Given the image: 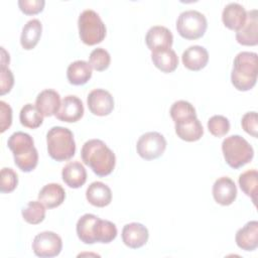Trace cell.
Listing matches in <instances>:
<instances>
[{"instance_id":"cell-23","label":"cell","mask_w":258,"mask_h":258,"mask_svg":"<svg viewBox=\"0 0 258 258\" xmlns=\"http://www.w3.org/2000/svg\"><path fill=\"white\" fill-rule=\"evenodd\" d=\"M66 199V191L58 183H47L38 192V201L47 209L60 206Z\"/></svg>"},{"instance_id":"cell-29","label":"cell","mask_w":258,"mask_h":258,"mask_svg":"<svg viewBox=\"0 0 258 258\" xmlns=\"http://www.w3.org/2000/svg\"><path fill=\"white\" fill-rule=\"evenodd\" d=\"M19 120L24 127L35 129L42 124L43 115L38 111L35 105L28 103L21 108L19 113Z\"/></svg>"},{"instance_id":"cell-6","label":"cell","mask_w":258,"mask_h":258,"mask_svg":"<svg viewBox=\"0 0 258 258\" xmlns=\"http://www.w3.org/2000/svg\"><path fill=\"white\" fill-rule=\"evenodd\" d=\"M79 35L87 45H95L103 41L106 36V26L100 15L92 10H84L78 19Z\"/></svg>"},{"instance_id":"cell-16","label":"cell","mask_w":258,"mask_h":258,"mask_svg":"<svg viewBox=\"0 0 258 258\" xmlns=\"http://www.w3.org/2000/svg\"><path fill=\"white\" fill-rule=\"evenodd\" d=\"M247 18V11L245 8L236 2H231L227 4L222 12V21L224 25L231 29L238 31L241 29Z\"/></svg>"},{"instance_id":"cell-26","label":"cell","mask_w":258,"mask_h":258,"mask_svg":"<svg viewBox=\"0 0 258 258\" xmlns=\"http://www.w3.org/2000/svg\"><path fill=\"white\" fill-rule=\"evenodd\" d=\"M151 59L153 64L163 73H172L178 66V57L171 48L152 51Z\"/></svg>"},{"instance_id":"cell-20","label":"cell","mask_w":258,"mask_h":258,"mask_svg":"<svg viewBox=\"0 0 258 258\" xmlns=\"http://www.w3.org/2000/svg\"><path fill=\"white\" fill-rule=\"evenodd\" d=\"M174 124H175L174 125L175 133L177 137H179L184 141H187V142L198 141L201 139V137L204 134L203 125L197 117L179 121Z\"/></svg>"},{"instance_id":"cell-37","label":"cell","mask_w":258,"mask_h":258,"mask_svg":"<svg viewBox=\"0 0 258 258\" xmlns=\"http://www.w3.org/2000/svg\"><path fill=\"white\" fill-rule=\"evenodd\" d=\"M44 0H19V9L26 15H33L41 12L44 8Z\"/></svg>"},{"instance_id":"cell-38","label":"cell","mask_w":258,"mask_h":258,"mask_svg":"<svg viewBox=\"0 0 258 258\" xmlns=\"http://www.w3.org/2000/svg\"><path fill=\"white\" fill-rule=\"evenodd\" d=\"M14 85V77L10 69L1 67L0 69V94L5 95L9 93Z\"/></svg>"},{"instance_id":"cell-25","label":"cell","mask_w":258,"mask_h":258,"mask_svg":"<svg viewBox=\"0 0 258 258\" xmlns=\"http://www.w3.org/2000/svg\"><path fill=\"white\" fill-rule=\"evenodd\" d=\"M42 32V24L38 19L28 20L21 31L20 35V44L26 49L30 50L36 46L38 43Z\"/></svg>"},{"instance_id":"cell-30","label":"cell","mask_w":258,"mask_h":258,"mask_svg":"<svg viewBox=\"0 0 258 258\" xmlns=\"http://www.w3.org/2000/svg\"><path fill=\"white\" fill-rule=\"evenodd\" d=\"M239 185L242 191L252 199L254 205L256 204L257 196V183H258V172L256 169H249L244 171L239 176Z\"/></svg>"},{"instance_id":"cell-27","label":"cell","mask_w":258,"mask_h":258,"mask_svg":"<svg viewBox=\"0 0 258 258\" xmlns=\"http://www.w3.org/2000/svg\"><path fill=\"white\" fill-rule=\"evenodd\" d=\"M99 217L93 214L83 215L77 222L76 231L79 239L85 244L96 243L94 237V227Z\"/></svg>"},{"instance_id":"cell-35","label":"cell","mask_w":258,"mask_h":258,"mask_svg":"<svg viewBox=\"0 0 258 258\" xmlns=\"http://www.w3.org/2000/svg\"><path fill=\"white\" fill-rule=\"evenodd\" d=\"M0 190L2 194L13 191L18 184L17 173L10 167H3L0 173Z\"/></svg>"},{"instance_id":"cell-5","label":"cell","mask_w":258,"mask_h":258,"mask_svg":"<svg viewBox=\"0 0 258 258\" xmlns=\"http://www.w3.org/2000/svg\"><path fill=\"white\" fill-rule=\"evenodd\" d=\"M222 151L227 164L234 169L249 163L254 156L253 147L240 135L226 137L222 142Z\"/></svg>"},{"instance_id":"cell-15","label":"cell","mask_w":258,"mask_h":258,"mask_svg":"<svg viewBox=\"0 0 258 258\" xmlns=\"http://www.w3.org/2000/svg\"><path fill=\"white\" fill-rule=\"evenodd\" d=\"M236 40L238 43L247 46H253L258 43V16L256 9L247 11L244 26L236 31Z\"/></svg>"},{"instance_id":"cell-22","label":"cell","mask_w":258,"mask_h":258,"mask_svg":"<svg viewBox=\"0 0 258 258\" xmlns=\"http://www.w3.org/2000/svg\"><path fill=\"white\" fill-rule=\"evenodd\" d=\"M87 201L98 208L108 206L112 201L111 188L102 181L92 182L86 190Z\"/></svg>"},{"instance_id":"cell-14","label":"cell","mask_w":258,"mask_h":258,"mask_svg":"<svg viewBox=\"0 0 258 258\" xmlns=\"http://www.w3.org/2000/svg\"><path fill=\"white\" fill-rule=\"evenodd\" d=\"M214 200L221 206H230L237 198V186L228 176L219 177L213 184Z\"/></svg>"},{"instance_id":"cell-39","label":"cell","mask_w":258,"mask_h":258,"mask_svg":"<svg viewBox=\"0 0 258 258\" xmlns=\"http://www.w3.org/2000/svg\"><path fill=\"white\" fill-rule=\"evenodd\" d=\"M12 124V109L4 101H0V132H5Z\"/></svg>"},{"instance_id":"cell-40","label":"cell","mask_w":258,"mask_h":258,"mask_svg":"<svg viewBox=\"0 0 258 258\" xmlns=\"http://www.w3.org/2000/svg\"><path fill=\"white\" fill-rule=\"evenodd\" d=\"M1 67H7L6 64L9 63L10 61V57H9V53L6 52V50L4 49V47H1Z\"/></svg>"},{"instance_id":"cell-2","label":"cell","mask_w":258,"mask_h":258,"mask_svg":"<svg viewBox=\"0 0 258 258\" xmlns=\"http://www.w3.org/2000/svg\"><path fill=\"white\" fill-rule=\"evenodd\" d=\"M7 145L12 151L15 164L21 171L30 172L36 167L38 152L29 134L22 131L14 132L8 138Z\"/></svg>"},{"instance_id":"cell-31","label":"cell","mask_w":258,"mask_h":258,"mask_svg":"<svg viewBox=\"0 0 258 258\" xmlns=\"http://www.w3.org/2000/svg\"><path fill=\"white\" fill-rule=\"evenodd\" d=\"M21 215L28 224L37 225L45 218V207L39 201H31L22 209Z\"/></svg>"},{"instance_id":"cell-8","label":"cell","mask_w":258,"mask_h":258,"mask_svg":"<svg viewBox=\"0 0 258 258\" xmlns=\"http://www.w3.org/2000/svg\"><path fill=\"white\" fill-rule=\"evenodd\" d=\"M166 148L164 136L158 132L151 131L142 134L137 140L136 150L139 156L145 160L156 159L163 154Z\"/></svg>"},{"instance_id":"cell-13","label":"cell","mask_w":258,"mask_h":258,"mask_svg":"<svg viewBox=\"0 0 258 258\" xmlns=\"http://www.w3.org/2000/svg\"><path fill=\"white\" fill-rule=\"evenodd\" d=\"M149 233L147 228L140 223H129L122 229V241L131 249H138L144 246L147 243Z\"/></svg>"},{"instance_id":"cell-3","label":"cell","mask_w":258,"mask_h":258,"mask_svg":"<svg viewBox=\"0 0 258 258\" xmlns=\"http://www.w3.org/2000/svg\"><path fill=\"white\" fill-rule=\"evenodd\" d=\"M257 53L252 51L239 52L233 62L231 82L238 91H249L257 82Z\"/></svg>"},{"instance_id":"cell-11","label":"cell","mask_w":258,"mask_h":258,"mask_svg":"<svg viewBox=\"0 0 258 258\" xmlns=\"http://www.w3.org/2000/svg\"><path fill=\"white\" fill-rule=\"evenodd\" d=\"M145 42L151 51L171 48L173 43V35L171 31L161 25L150 27L145 35Z\"/></svg>"},{"instance_id":"cell-9","label":"cell","mask_w":258,"mask_h":258,"mask_svg":"<svg viewBox=\"0 0 258 258\" xmlns=\"http://www.w3.org/2000/svg\"><path fill=\"white\" fill-rule=\"evenodd\" d=\"M61 249V238L51 231H44L37 234L32 242L33 253L40 258L55 257L60 253Z\"/></svg>"},{"instance_id":"cell-19","label":"cell","mask_w":258,"mask_h":258,"mask_svg":"<svg viewBox=\"0 0 258 258\" xmlns=\"http://www.w3.org/2000/svg\"><path fill=\"white\" fill-rule=\"evenodd\" d=\"M181 60L186 69L195 72L200 71L207 66L209 52L204 46L191 45L182 52Z\"/></svg>"},{"instance_id":"cell-33","label":"cell","mask_w":258,"mask_h":258,"mask_svg":"<svg viewBox=\"0 0 258 258\" xmlns=\"http://www.w3.org/2000/svg\"><path fill=\"white\" fill-rule=\"evenodd\" d=\"M111 62L110 53L102 47H97L91 51L89 56V63L95 71L103 72L107 70Z\"/></svg>"},{"instance_id":"cell-10","label":"cell","mask_w":258,"mask_h":258,"mask_svg":"<svg viewBox=\"0 0 258 258\" xmlns=\"http://www.w3.org/2000/svg\"><path fill=\"white\" fill-rule=\"evenodd\" d=\"M88 108L96 116H107L114 109V99L104 89H94L87 98Z\"/></svg>"},{"instance_id":"cell-32","label":"cell","mask_w":258,"mask_h":258,"mask_svg":"<svg viewBox=\"0 0 258 258\" xmlns=\"http://www.w3.org/2000/svg\"><path fill=\"white\" fill-rule=\"evenodd\" d=\"M169 114L174 123L197 117L195 107L189 102L184 100H178L174 102L170 107Z\"/></svg>"},{"instance_id":"cell-24","label":"cell","mask_w":258,"mask_h":258,"mask_svg":"<svg viewBox=\"0 0 258 258\" xmlns=\"http://www.w3.org/2000/svg\"><path fill=\"white\" fill-rule=\"evenodd\" d=\"M67 78L72 85H85L92 78V67L86 60H75L68 67Z\"/></svg>"},{"instance_id":"cell-7","label":"cell","mask_w":258,"mask_h":258,"mask_svg":"<svg viewBox=\"0 0 258 258\" xmlns=\"http://www.w3.org/2000/svg\"><path fill=\"white\" fill-rule=\"evenodd\" d=\"M208 27L206 16L197 10H185L179 14L176 20L178 34L189 40L202 37Z\"/></svg>"},{"instance_id":"cell-1","label":"cell","mask_w":258,"mask_h":258,"mask_svg":"<svg viewBox=\"0 0 258 258\" xmlns=\"http://www.w3.org/2000/svg\"><path fill=\"white\" fill-rule=\"evenodd\" d=\"M81 157L98 176L109 175L115 168V153L100 139L86 141L81 149Z\"/></svg>"},{"instance_id":"cell-18","label":"cell","mask_w":258,"mask_h":258,"mask_svg":"<svg viewBox=\"0 0 258 258\" xmlns=\"http://www.w3.org/2000/svg\"><path fill=\"white\" fill-rule=\"evenodd\" d=\"M60 96L52 89H45L41 91L35 100V106L43 117H50L55 115L60 107Z\"/></svg>"},{"instance_id":"cell-4","label":"cell","mask_w":258,"mask_h":258,"mask_svg":"<svg viewBox=\"0 0 258 258\" xmlns=\"http://www.w3.org/2000/svg\"><path fill=\"white\" fill-rule=\"evenodd\" d=\"M47 152L56 161L71 159L76 153V142L73 132L66 127L53 126L46 133Z\"/></svg>"},{"instance_id":"cell-17","label":"cell","mask_w":258,"mask_h":258,"mask_svg":"<svg viewBox=\"0 0 258 258\" xmlns=\"http://www.w3.org/2000/svg\"><path fill=\"white\" fill-rule=\"evenodd\" d=\"M237 246L244 251H254L258 247V222L250 221L240 228L235 236Z\"/></svg>"},{"instance_id":"cell-28","label":"cell","mask_w":258,"mask_h":258,"mask_svg":"<svg viewBox=\"0 0 258 258\" xmlns=\"http://www.w3.org/2000/svg\"><path fill=\"white\" fill-rule=\"evenodd\" d=\"M94 237L96 242L108 244L117 237V227L114 223L99 218L94 227Z\"/></svg>"},{"instance_id":"cell-12","label":"cell","mask_w":258,"mask_h":258,"mask_svg":"<svg viewBox=\"0 0 258 258\" xmlns=\"http://www.w3.org/2000/svg\"><path fill=\"white\" fill-rule=\"evenodd\" d=\"M84 115V105L80 98L74 95L66 96L60 103V107L54 115L59 121L73 123L79 121Z\"/></svg>"},{"instance_id":"cell-34","label":"cell","mask_w":258,"mask_h":258,"mask_svg":"<svg viewBox=\"0 0 258 258\" xmlns=\"http://www.w3.org/2000/svg\"><path fill=\"white\" fill-rule=\"evenodd\" d=\"M208 129L216 137L225 136L230 130V121L223 115H214L208 121Z\"/></svg>"},{"instance_id":"cell-21","label":"cell","mask_w":258,"mask_h":258,"mask_svg":"<svg viewBox=\"0 0 258 258\" xmlns=\"http://www.w3.org/2000/svg\"><path fill=\"white\" fill-rule=\"evenodd\" d=\"M61 177L68 186L79 188L87 180V171L81 162L71 161L62 167Z\"/></svg>"},{"instance_id":"cell-36","label":"cell","mask_w":258,"mask_h":258,"mask_svg":"<svg viewBox=\"0 0 258 258\" xmlns=\"http://www.w3.org/2000/svg\"><path fill=\"white\" fill-rule=\"evenodd\" d=\"M242 128L245 132L252 135L253 137H257V131H258V115L257 112L251 111L247 112L243 115L241 120Z\"/></svg>"}]
</instances>
